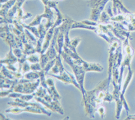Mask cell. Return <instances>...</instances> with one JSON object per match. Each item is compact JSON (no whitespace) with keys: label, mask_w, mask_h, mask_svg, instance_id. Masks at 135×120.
Wrapping results in <instances>:
<instances>
[{"label":"cell","mask_w":135,"mask_h":120,"mask_svg":"<svg viewBox=\"0 0 135 120\" xmlns=\"http://www.w3.org/2000/svg\"><path fill=\"white\" fill-rule=\"evenodd\" d=\"M110 83L107 78L100 82L94 89L86 91L85 95L83 97V103L88 117L95 119V113L97 112V108L104 103L106 94L109 91Z\"/></svg>","instance_id":"6da1fadb"},{"label":"cell","mask_w":135,"mask_h":120,"mask_svg":"<svg viewBox=\"0 0 135 120\" xmlns=\"http://www.w3.org/2000/svg\"><path fill=\"white\" fill-rule=\"evenodd\" d=\"M61 57L64 60V62H66L72 68V70H73V72H74V74L76 76V78L78 84L80 85V91L81 92L82 95H83V97L85 95V93H86V91L85 90V88H84V77H85V74L86 73V71L83 69V68L82 66H78V65L74 63L72 57L64 51L61 53Z\"/></svg>","instance_id":"7a4b0ae2"},{"label":"cell","mask_w":135,"mask_h":120,"mask_svg":"<svg viewBox=\"0 0 135 120\" xmlns=\"http://www.w3.org/2000/svg\"><path fill=\"white\" fill-rule=\"evenodd\" d=\"M63 51L68 53L70 56L73 59L74 63L80 66L83 68V69L86 71V72H101L103 71V68L101 66V65L98 63H89V62H86V61H84V59L80 57L76 53L73 52L72 50H70L68 47L66 46H64Z\"/></svg>","instance_id":"3957f363"},{"label":"cell","mask_w":135,"mask_h":120,"mask_svg":"<svg viewBox=\"0 0 135 120\" xmlns=\"http://www.w3.org/2000/svg\"><path fill=\"white\" fill-rule=\"evenodd\" d=\"M59 32H60V29H59L58 27H57L55 29L53 39L51 41L50 45H49L46 52L43 54H40V63L43 69L50 60L56 58L57 56H58V52H57V49H56V45H57V36H58Z\"/></svg>","instance_id":"277c9868"},{"label":"cell","mask_w":135,"mask_h":120,"mask_svg":"<svg viewBox=\"0 0 135 120\" xmlns=\"http://www.w3.org/2000/svg\"><path fill=\"white\" fill-rule=\"evenodd\" d=\"M34 99H35L36 101L41 103L42 105H43L45 107L50 109L51 111H52L53 112L57 113H60L61 115L64 114V110L61 106L60 101L54 99L48 92L43 98L35 96Z\"/></svg>","instance_id":"5b68a950"},{"label":"cell","mask_w":135,"mask_h":120,"mask_svg":"<svg viewBox=\"0 0 135 120\" xmlns=\"http://www.w3.org/2000/svg\"><path fill=\"white\" fill-rule=\"evenodd\" d=\"M43 19H46L47 21L45 24V28L47 30L52 27L54 24V13L52 11V9L49 7L45 6V12L43 14L41 15H37L35 19L31 22L28 25L31 26H37L42 23Z\"/></svg>","instance_id":"8992f818"},{"label":"cell","mask_w":135,"mask_h":120,"mask_svg":"<svg viewBox=\"0 0 135 120\" xmlns=\"http://www.w3.org/2000/svg\"><path fill=\"white\" fill-rule=\"evenodd\" d=\"M41 84L40 78L35 81L27 82L25 83H17L14 88V92L22 94H30L35 92Z\"/></svg>","instance_id":"52a82bcc"},{"label":"cell","mask_w":135,"mask_h":120,"mask_svg":"<svg viewBox=\"0 0 135 120\" xmlns=\"http://www.w3.org/2000/svg\"><path fill=\"white\" fill-rule=\"evenodd\" d=\"M123 61V53H122V42L119 43L118 47L115 51V59H114L113 69H112V80H114L118 83L119 80V68L121 67V64Z\"/></svg>","instance_id":"ba28073f"},{"label":"cell","mask_w":135,"mask_h":120,"mask_svg":"<svg viewBox=\"0 0 135 120\" xmlns=\"http://www.w3.org/2000/svg\"><path fill=\"white\" fill-rule=\"evenodd\" d=\"M130 37H127L122 42V53L124 54V57H123L122 63L121 64V67L123 68H125V67H131V62L134 56V50L129 42Z\"/></svg>","instance_id":"9c48e42d"},{"label":"cell","mask_w":135,"mask_h":120,"mask_svg":"<svg viewBox=\"0 0 135 120\" xmlns=\"http://www.w3.org/2000/svg\"><path fill=\"white\" fill-rule=\"evenodd\" d=\"M113 85H114V91H113V97H114V101H115L116 103V109H115V118L116 119H119L120 118L121 113L122 111L123 108V103L122 102L121 99H120V95H121L122 91V86L118 84L117 82H115L114 80H112L111 81Z\"/></svg>","instance_id":"30bf717a"},{"label":"cell","mask_w":135,"mask_h":120,"mask_svg":"<svg viewBox=\"0 0 135 120\" xmlns=\"http://www.w3.org/2000/svg\"><path fill=\"white\" fill-rule=\"evenodd\" d=\"M48 75L54 77L55 78L57 79L60 81H61L66 84H72L76 86L78 90L80 91V85L78 84V81H77L76 76L74 74H71L70 72H68V71L65 70L63 73H61L60 74H49L48 73Z\"/></svg>","instance_id":"8fae6325"},{"label":"cell","mask_w":135,"mask_h":120,"mask_svg":"<svg viewBox=\"0 0 135 120\" xmlns=\"http://www.w3.org/2000/svg\"><path fill=\"white\" fill-rule=\"evenodd\" d=\"M65 20L64 22L59 26L58 28L60 29V32H62L64 35V45L67 47H69L70 45V41L71 39L69 37L70 31L71 30L72 24L74 23V20L73 19L71 18L70 16L68 15H65Z\"/></svg>","instance_id":"7c38bea8"},{"label":"cell","mask_w":135,"mask_h":120,"mask_svg":"<svg viewBox=\"0 0 135 120\" xmlns=\"http://www.w3.org/2000/svg\"><path fill=\"white\" fill-rule=\"evenodd\" d=\"M26 0H16V2L15 4L13 6V7L11 8L8 12V14L5 18L1 17L0 19V24H13L14 23V20L16 18L17 12L20 8H22V5L25 2Z\"/></svg>","instance_id":"4fadbf2b"},{"label":"cell","mask_w":135,"mask_h":120,"mask_svg":"<svg viewBox=\"0 0 135 120\" xmlns=\"http://www.w3.org/2000/svg\"><path fill=\"white\" fill-rule=\"evenodd\" d=\"M8 105L11 106L12 107H26L28 106H34L37 107L39 108L40 109H41L43 111L44 115H46L47 116H51V113L49 111H47L43 107H42L40 104H38L37 103H31L29 101H25L22 100V99H19V98H16V99H14V101H10L8 102Z\"/></svg>","instance_id":"5bb4252c"},{"label":"cell","mask_w":135,"mask_h":120,"mask_svg":"<svg viewBox=\"0 0 135 120\" xmlns=\"http://www.w3.org/2000/svg\"><path fill=\"white\" fill-rule=\"evenodd\" d=\"M128 72L127 76L126 78V80H125L124 84L123 85L122 89L121 91V95H120V99H121L122 102L123 103V106H124V108L125 111H126V113L128 116L129 113H130V107L128 106V104L127 101H126V99L124 97L125 92H126V90H127L129 84L131 83V80L132 79V76H133V71L131 69V67H128Z\"/></svg>","instance_id":"9a60e30c"},{"label":"cell","mask_w":135,"mask_h":120,"mask_svg":"<svg viewBox=\"0 0 135 120\" xmlns=\"http://www.w3.org/2000/svg\"><path fill=\"white\" fill-rule=\"evenodd\" d=\"M122 42V41H114L113 43L109 45V59H108V80H109V82H111L112 80V69H113V66H114V59H115V51L118 47L119 43Z\"/></svg>","instance_id":"2e32d148"},{"label":"cell","mask_w":135,"mask_h":120,"mask_svg":"<svg viewBox=\"0 0 135 120\" xmlns=\"http://www.w3.org/2000/svg\"><path fill=\"white\" fill-rule=\"evenodd\" d=\"M6 113L12 114H20L23 112L31 113L35 114H44L43 111L39 108L34 106H28L26 107H14L13 108H9L5 111Z\"/></svg>","instance_id":"e0dca14e"},{"label":"cell","mask_w":135,"mask_h":120,"mask_svg":"<svg viewBox=\"0 0 135 120\" xmlns=\"http://www.w3.org/2000/svg\"><path fill=\"white\" fill-rule=\"evenodd\" d=\"M106 25H107V27L113 32V34H114L118 39L121 40L122 42L124 41L127 37H131L130 32H128V31H124V30L120 29V28L115 27V26H113V24L111 23L108 24Z\"/></svg>","instance_id":"ac0fdd59"},{"label":"cell","mask_w":135,"mask_h":120,"mask_svg":"<svg viewBox=\"0 0 135 120\" xmlns=\"http://www.w3.org/2000/svg\"><path fill=\"white\" fill-rule=\"evenodd\" d=\"M113 2V13L114 16L119 15V14H131V12L123 5L122 2L120 0H112Z\"/></svg>","instance_id":"d6986e66"},{"label":"cell","mask_w":135,"mask_h":120,"mask_svg":"<svg viewBox=\"0 0 135 120\" xmlns=\"http://www.w3.org/2000/svg\"><path fill=\"white\" fill-rule=\"evenodd\" d=\"M18 62V59L13 53V48L9 47V52L7 53L5 58L1 59V65H4L6 66H12Z\"/></svg>","instance_id":"ffe728a7"},{"label":"cell","mask_w":135,"mask_h":120,"mask_svg":"<svg viewBox=\"0 0 135 120\" xmlns=\"http://www.w3.org/2000/svg\"><path fill=\"white\" fill-rule=\"evenodd\" d=\"M46 82L48 85V87H49L47 90L48 93L55 100H61V97L57 92L56 88H55V82H54V79H52L51 78H47Z\"/></svg>","instance_id":"44dd1931"},{"label":"cell","mask_w":135,"mask_h":120,"mask_svg":"<svg viewBox=\"0 0 135 120\" xmlns=\"http://www.w3.org/2000/svg\"><path fill=\"white\" fill-rule=\"evenodd\" d=\"M111 0H89L88 3V6L91 9H96L102 13L105 8V5Z\"/></svg>","instance_id":"7402d4cb"},{"label":"cell","mask_w":135,"mask_h":120,"mask_svg":"<svg viewBox=\"0 0 135 120\" xmlns=\"http://www.w3.org/2000/svg\"><path fill=\"white\" fill-rule=\"evenodd\" d=\"M56 28L54 25H53L52 27L50 28L49 29V31L47 32L46 36L45 37L44 42H43V49H42L41 53V54H43L46 52V51L47 50V49L49 48V45H50V43L51 40L53 39V37H54V32H55V29Z\"/></svg>","instance_id":"603a6c76"},{"label":"cell","mask_w":135,"mask_h":120,"mask_svg":"<svg viewBox=\"0 0 135 120\" xmlns=\"http://www.w3.org/2000/svg\"><path fill=\"white\" fill-rule=\"evenodd\" d=\"M61 56L58 55L56 57V62H55L54 66L53 67L51 71L52 73L54 74H60L61 73H63L66 69L64 67V65L62 63V61H61Z\"/></svg>","instance_id":"cb8c5ba5"},{"label":"cell","mask_w":135,"mask_h":120,"mask_svg":"<svg viewBox=\"0 0 135 120\" xmlns=\"http://www.w3.org/2000/svg\"><path fill=\"white\" fill-rule=\"evenodd\" d=\"M16 2V0H9V1H8L6 3L1 4V7H0V16L3 18L6 17L9 10L12 8Z\"/></svg>","instance_id":"d4e9b609"},{"label":"cell","mask_w":135,"mask_h":120,"mask_svg":"<svg viewBox=\"0 0 135 120\" xmlns=\"http://www.w3.org/2000/svg\"><path fill=\"white\" fill-rule=\"evenodd\" d=\"M97 27L96 26H90V25H87L86 24L83 23L82 22H77L74 21V23L72 24V27H71V30L72 29H77V28H82V29H86L89 30V31H95L97 29Z\"/></svg>","instance_id":"484cf974"},{"label":"cell","mask_w":135,"mask_h":120,"mask_svg":"<svg viewBox=\"0 0 135 120\" xmlns=\"http://www.w3.org/2000/svg\"><path fill=\"white\" fill-rule=\"evenodd\" d=\"M64 46V35L62 32H59L58 36H57V45H56V49L58 52V55L61 56Z\"/></svg>","instance_id":"4316f807"},{"label":"cell","mask_w":135,"mask_h":120,"mask_svg":"<svg viewBox=\"0 0 135 120\" xmlns=\"http://www.w3.org/2000/svg\"><path fill=\"white\" fill-rule=\"evenodd\" d=\"M23 52L24 53L27 55L28 56H30V55H32V54L37 53L35 47L33 46V45H31V44H30V43L28 42L27 40L25 42H24Z\"/></svg>","instance_id":"83f0119b"},{"label":"cell","mask_w":135,"mask_h":120,"mask_svg":"<svg viewBox=\"0 0 135 120\" xmlns=\"http://www.w3.org/2000/svg\"><path fill=\"white\" fill-rule=\"evenodd\" d=\"M94 32H95V33H96V34H97L99 37H101V38L104 39L107 43H109V45H111L114 41H115L114 40V39H112L109 36H108V34H106L105 33H104L103 31H101V30L98 28H97V29L95 30Z\"/></svg>","instance_id":"f1b7e54d"},{"label":"cell","mask_w":135,"mask_h":120,"mask_svg":"<svg viewBox=\"0 0 135 120\" xmlns=\"http://www.w3.org/2000/svg\"><path fill=\"white\" fill-rule=\"evenodd\" d=\"M25 35H26V39H27L28 42L30 44L33 45V46L36 47L38 39H37V37L34 35L33 34H32L31 31H29L28 29H26V28H25Z\"/></svg>","instance_id":"f546056e"},{"label":"cell","mask_w":135,"mask_h":120,"mask_svg":"<svg viewBox=\"0 0 135 120\" xmlns=\"http://www.w3.org/2000/svg\"><path fill=\"white\" fill-rule=\"evenodd\" d=\"M99 22L104 24H108L111 23V16L108 14V12L105 10H103L100 16Z\"/></svg>","instance_id":"4dcf8cb0"},{"label":"cell","mask_w":135,"mask_h":120,"mask_svg":"<svg viewBox=\"0 0 135 120\" xmlns=\"http://www.w3.org/2000/svg\"><path fill=\"white\" fill-rule=\"evenodd\" d=\"M81 41L82 39H80V38H79V37H75L74 39H71L70 45V47L68 48H69L70 50H72L73 52L77 53L76 47L78 46V45L80 44Z\"/></svg>","instance_id":"1f68e13d"},{"label":"cell","mask_w":135,"mask_h":120,"mask_svg":"<svg viewBox=\"0 0 135 120\" xmlns=\"http://www.w3.org/2000/svg\"><path fill=\"white\" fill-rule=\"evenodd\" d=\"M24 78L28 79V80L35 81V80L39 79L40 76H39L38 72H33V71H32V72H28L24 74Z\"/></svg>","instance_id":"d6a6232c"},{"label":"cell","mask_w":135,"mask_h":120,"mask_svg":"<svg viewBox=\"0 0 135 120\" xmlns=\"http://www.w3.org/2000/svg\"><path fill=\"white\" fill-rule=\"evenodd\" d=\"M42 3L44 4V6L49 7V8L54 9V10L56 11L59 8H57V4H58V2L56 1H52V0H41Z\"/></svg>","instance_id":"836d02e7"},{"label":"cell","mask_w":135,"mask_h":120,"mask_svg":"<svg viewBox=\"0 0 135 120\" xmlns=\"http://www.w3.org/2000/svg\"><path fill=\"white\" fill-rule=\"evenodd\" d=\"M22 25H23V26L25 27V28H26V29H28L29 31H31L32 34L37 37V39L40 38V34H39V32H38V28H37L36 26H31L28 24H26L25 23V22H22Z\"/></svg>","instance_id":"e575fe53"},{"label":"cell","mask_w":135,"mask_h":120,"mask_svg":"<svg viewBox=\"0 0 135 120\" xmlns=\"http://www.w3.org/2000/svg\"><path fill=\"white\" fill-rule=\"evenodd\" d=\"M38 32H39V34H40V38L41 39H45V37L46 36L47 32L48 30L45 28V24H43L42 22L40 25H38Z\"/></svg>","instance_id":"d590c367"},{"label":"cell","mask_w":135,"mask_h":120,"mask_svg":"<svg viewBox=\"0 0 135 120\" xmlns=\"http://www.w3.org/2000/svg\"><path fill=\"white\" fill-rule=\"evenodd\" d=\"M55 62H56V58L52 60H50V61L47 63L46 66H45V68H43L45 72L46 73V75L49 73V70H51L52 68L54 66V65H55Z\"/></svg>","instance_id":"8d00e7d4"},{"label":"cell","mask_w":135,"mask_h":120,"mask_svg":"<svg viewBox=\"0 0 135 120\" xmlns=\"http://www.w3.org/2000/svg\"><path fill=\"white\" fill-rule=\"evenodd\" d=\"M27 61L31 63L40 62V56H38V55H35V53L32 54V55L28 56Z\"/></svg>","instance_id":"74e56055"},{"label":"cell","mask_w":135,"mask_h":120,"mask_svg":"<svg viewBox=\"0 0 135 120\" xmlns=\"http://www.w3.org/2000/svg\"><path fill=\"white\" fill-rule=\"evenodd\" d=\"M43 42H44V39H41V38H38V40H37V45H36L35 47L37 53L41 54V53L42 49H43Z\"/></svg>","instance_id":"f35d334b"},{"label":"cell","mask_w":135,"mask_h":120,"mask_svg":"<svg viewBox=\"0 0 135 120\" xmlns=\"http://www.w3.org/2000/svg\"><path fill=\"white\" fill-rule=\"evenodd\" d=\"M128 31L129 32L135 31V14H133L132 18L129 22L128 26Z\"/></svg>","instance_id":"ab89813d"},{"label":"cell","mask_w":135,"mask_h":120,"mask_svg":"<svg viewBox=\"0 0 135 120\" xmlns=\"http://www.w3.org/2000/svg\"><path fill=\"white\" fill-rule=\"evenodd\" d=\"M31 71H33V72H40L43 69V68H42L40 62H37V63H31Z\"/></svg>","instance_id":"60d3db41"},{"label":"cell","mask_w":135,"mask_h":120,"mask_svg":"<svg viewBox=\"0 0 135 120\" xmlns=\"http://www.w3.org/2000/svg\"><path fill=\"white\" fill-rule=\"evenodd\" d=\"M28 62L26 61L25 63H22V72L23 74H26V73L28 72H30V71L31 70V64H29Z\"/></svg>","instance_id":"b9f144b4"},{"label":"cell","mask_w":135,"mask_h":120,"mask_svg":"<svg viewBox=\"0 0 135 120\" xmlns=\"http://www.w3.org/2000/svg\"><path fill=\"white\" fill-rule=\"evenodd\" d=\"M124 14H119V15L114 16V17L111 18V21L118 22H122L125 20Z\"/></svg>","instance_id":"7bdbcfd3"},{"label":"cell","mask_w":135,"mask_h":120,"mask_svg":"<svg viewBox=\"0 0 135 120\" xmlns=\"http://www.w3.org/2000/svg\"><path fill=\"white\" fill-rule=\"evenodd\" d=\"M13 53H14V55H15L17 57H18V59H20V57H21L22 56L24 55L23 50L21 49L19 47L13 49Z\"/></svg>","instance_id":"ee69618b"},{"label":"cell","mask_w":135,"mask_h":120,"mask_svg":"<svg viewBox=\"0 0 135 120\" xmlns=\"http://www.w3.org/2000/svg\"><path fill=\"white\" fill-rule=\"evenodd\" d=\"M97 112L98 113V114L100 116L101 118L103 119L105 116V108L103 106H102V105H101V106H99L97 108Z\"/></svg>","instance_id":"f6af8a7d"},{"label":"cell","mask_w":135,"mask_h":120,"mask_svg":"<svg viewBox=\"0 0 135 120\" xmlns=\"http://www.w3.org/2000/svg\"><path fill=\"white\" fill-rule=\"evenodd\" d=\"M0 119L1 120H10L11 119H9V117H6V116H4L2 113H0Z\"/></svg>","instance_id":"bcb514c9"},{"label":"cell","mask_w":135,"mask_h":120,"mask_svg":"<svg viewBox=\"0 0 135 120\" xmlns=\"http://www.w3.org/2000/svg\"><path fill=\"white\" fill-rule=\"evenodd\" d=\"M8 1H9V0H0V2H1V4H3V3H6Z\"/></svg>","instance_id":"7dc6e473"}]
</instances>
